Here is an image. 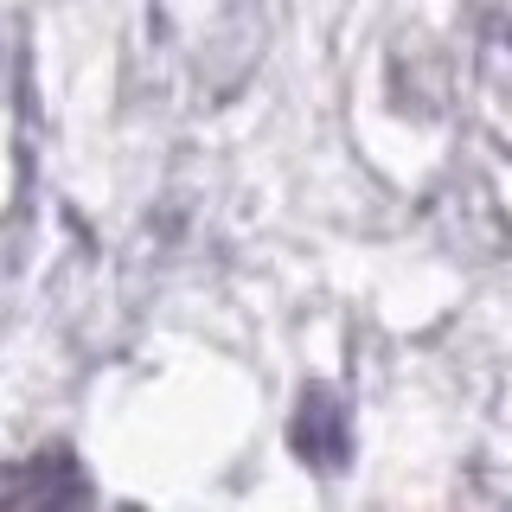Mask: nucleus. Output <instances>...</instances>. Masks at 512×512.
Returning a JSON list of instances; mask_svg holds the SVG:
<instances>
[{
	"instance_id": "obj_1",
	"label": "nucleus",
	"mask_w": 512,
	"mask_h": 512,
	"mask_svg": "<svg viewBox=\"0 0 512 512\" xmlns=\"http://www.w3.org/2000/svg\"><path fill=\"white\" fill-rule=\"evenodd\" d=\"M288 448L308 461L314 474H340L352 461V423H346V397L327 384L301 391V410L288 416Z\"/></svg>"
},
{
	"instance_id": "obj_2",
	"label": "nucleus",
	"mask_w": 512,
	"mask_h": 512,
	"mask_svg": "<svg viewBox=\"0 0 512 512\" xmlns=\"http://www.w3.org/2000/svg\"><path fill=\"white\" fill-rule=\"evenodd\" d=\"M84 474L71 468V455H45L39 461V474H26L20 487H7V506H71V500H84Z\"/></svg>"
}]
</instances>
